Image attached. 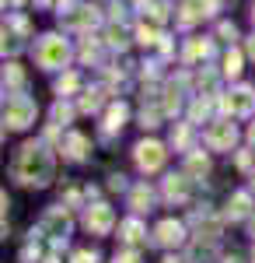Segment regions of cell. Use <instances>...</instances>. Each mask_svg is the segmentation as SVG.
<instances>
[{
  "label": "cell",
  "instance_id": "6da1fadb",
  "mask_svg": "<svg viewBox=\"0 0 255 263\" xmlns=\"http://www.w3.org/2000/svg\"><path fill=\"white\" fill-rule=\"evenodd\" d=\"M14 176H18L21 182H35V186H42V182L53 176V162H49V155H46L42 147L28 144V147H21L18 162H14Z\"/></svg>",
  "mask_w": 255,
  "mask_h": 263
},
{
  "label": "cell",
  "instance_id": "7a4b0ae2",
  "mask_svg": "<svg viewBox=\"0 0 255 263\" xmlns=\"http://www.w3.org/2000/svg\"><path fill=\"white\" fill-rule=\"evenodd\" d=\"M35 57H39L42 67H63V60H67V42L56 39V35H46L39 42V49H35Z\"/></svg>",
  "mask_w": 255,
  "mask_h": 263
},
{
  "label": "cell",
  "instance_id": "3957f363",
  "mask_svg": "<svg viewBox=\"0 0 255 263\" xmlns=\"http://www.w3.org/2000/svg\"><path fill=\"white\" fill-rule=\"evenodd\" d=\"M4 120H7V126H14V130H21V126H28V123L35 120V105L28 99H11L7 102V109H4Z\"/></svg>",
  "mask_w": 255,
  "mask_h": 263
},
{
  "label": "cell",
  "instance_id": "277c9868",
  "mask_svg": "<svg viewBox=\"0 0 255 263\" xmlns=\"http://www.w3.org/2000/svg\"><path fill=\"white\" fill-rule=\"evenodd\" d=\"M137 165L143 168V172H154V168H161L164 165V147L157 141H143L137 147Z\"/></svg>",
  "mask_w": 255,
  "mask_h": 263
},
{
  "label": "cell",
  "instance_id": "5b68a950",
  "mask_svg": "<svg viewBox=\"0 0 255 263\" xmlns=\"http://www.w3.org/2000/svg\"><path fill=\"white\" fill-rule=\"evenodd\" d=\"M112 221H116V214H112V207H105V203H98V207L88 211V228H91V232H109Z\"/></svg>",
  "mask_w": 255,
  "mask_h": 263
},
{
  "label": "cell",
  "instance_id": "8992f818",
  "mask_svg": "<svg viewBox=\"0 0 255 263\" xmlns=\"http://www.w3.org/2000/svg\"><path fill=\"white\" fill-rule=\"evenodd\" d=\"M235 123H214V126H210V134H206V141L214 144V147H231V144H235Z\"/></svg>",
  "mask_w": 255,
  "mask_h": 263
},
{
  "label": "cell",
  "instance_id": "52a82bcc",
  "mask_svg": "<svg viewBox=\"0 0 255 263\" xmlns=\"http://www.w3.org/2000/svg\"><path fill=\"white\" fill-rule=\"evenodd\" d=\"M224 109H227V112H235V116H245V112L252 109V91H248V88L231 91V99H224Z\"/></svg>",
  "mask_w": 255,
  "mask_h": 263
},
{
  "label": "cell",
  "instance_id": "ba28073f",
  "mask_svg": "<svg viewBox=\"0 0 255 263\" xmlns=\"http://www.w3.org/2000/svg\"><path fill=\"white\" fill-rule=\"evenodd\" d=\"M157 239H161L164 246H178V242H182V224H178V221L157 224Z\"/></svg>",
  "mask_w": 255,
  "mask_h": 263
},
{
  "label": "cell",
  "instance_id": "9c48e42d",
  "mask_svg": "<svg viewBox=\"0 0 255 263\" xmlns=\"http://www.w3.org/2000/svg\"><path fill=\"white\" fill-rule=\"evenodd\" d=\"M231 203H235V207H231V214H235V218H241V214L248 211V193H238Z\"/></svg>",
  "mask_w": 255,
  "mask_h": 263
},
{
  "label": "cell",
  "instance_id": "30bf717a",
  "mask_svg": "<svg viewBox=\"0 0 255 263\" xmlns=\"http://www.w3.org/2000/svg\"><path fill=\"white\" fill-rule=\"evenodd\" d=\"M227 67H224V70H227V74H238V70H241V53H227Z\"/></svg>",
  "mask_w": 255,
  "mask_h": 263
},
{
  "label": "cell",
  "instance_id": "8fae6325",
  "mask_svg": "<svg viewBox=\"0 0 255 263\" xmlns=\"http://www.w3.org/2000/svg\"><path fill=\"white\" fill-rule=\"evenodd\" d=\"M248 53H252V57H255V39H252V42H248Z\"/></svg>",
  "mask_w": 255,
  "mask_h": 263
},
{
  "label": "cell",
  "instance_id": "7c38bea8",
  "mask_svg": "<svg viewBox=\"0 0 255 263\" xmlns=\"http://www.w3.org/2000/svg\"><path fill=\"white\" fill-rule=\"evenodd\" d=\"M252 228H255V221H252Z\"/></svg>",
  "mask_w": 255,
  "mask_h": 263
}]
</instances>
